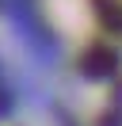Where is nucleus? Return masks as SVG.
<instances>
[{
  "label": "nucleus",
  "mask_w": 122,
  "mask_h": 126,
  "mask_svg": "<svg viewBox=\"0 0 122 126\" xmlns=\"http://www.w3.org/2000/svg\"><path fill=\"white\" fill-rule=\"evenodd\" d=\"M80 69L88 73V77H111L114 69H118V54H114L111 46H88L84 50V57H80Z\"/></svg>",
  "instance_id": "nucleus-1"
}]
</instances>
